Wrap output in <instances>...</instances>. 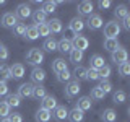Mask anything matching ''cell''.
I'll use <instances>...</instances> for the list:
<instances>
[{"mask_svg": "<svg viewBox=\"0 0 130 122\" xmlns=\"http://www.w3.org/2000/svg\"><path fill=\"white\" fill-rule=\"evenodd\" d=\"M11 77H10V67H7V65H0V81H5L7 83V80H10Z\"/></svg>", "mask_w": 130, "mask_h": 122, "instance_id": "e575fe53", "label": "cell"}, {"mask_svg": "<svg viewBox=\"0 0 130 122\" xmlns=\"http://www.w3.org/2000/svg\"><path fill=\"white\" fill-rule=\"evenodd\" d=\"M98 86L103 89L104 95H107V93H111V91H112V83H111L109 80H101V83L98 85Z\"/></svg>", "mask_w": 130, "mask_h": 122, "instance_id": "ab89813d", "label": "cell"}, {"mask_svg": "<svg viewBox=\"0 0 130 122\" xmlns=\"http://www.w3.org/2000/svg\"><path fill=\"white\" fill-rule=\"evenodd\" d=\"M120 24L117 21H109L104 26V36L106 39H117V36L120 34Z\"/></svg>", "mask_w": 130, "mask_h": 122, "instance_id": "7a4b0ae2", "label": "cell"}, {"mask_svg": "<svg viewBox=\"0 0 130 122\" xmlns=\"http://www.w3.org/2000/svg\"><path fill=\"white\" fill-rule=\"evenodd\" d=\"M3 3H5V2H3V0H0V5H3Z\"/></svg>", "mask_w": 130, "mask_h": 122, "instance_id": "816d5d0a", "label": "cell"}, {"mask_svg": "<svg viewBox=\"0 0 130 122\" xmlns=\"http://www.w3.org/2000/svg\"><path fill=\"white\" fill-rule=\"evenodd\" d=\"M10 116V106L5 101H0V119H7Z\"/></svg>", "mask_w": 130, "mask_h": 122, "instance_id": "d590c367", "label": "cell"}, {"mask_svg": "<svg viewBox=\"0 0 130 122\" xmlns=\"http://www.w3.org/2000/svg\"><path fill=\"white\" fill-rule=\"evenodd\" d=\"M72 41L70 39H67V38H62L57 42V51H60V52H63V54H70L72 52Z\"/></svg>", "mask_w": 130, "mask_h": 122, "instance_id": "2e32d148", "label": "cell"}, {"mask_svg": "<svg viewBox=\"0 0 130 122\" xmlns=\"http://www.w3.org/2000/svg\"><path fill=\"white\" fill-rule=\"evenodd\" d=\"M13 33H15V36H24V33H26V24L18 21L13 26Z\"/></svg>", "mask_w": 130, "mask_h": 122, "instance_id": "f35d334b", "label": "cell"}, {"mask_svg": "<svg viewBox=\"0 0 130 122\" xmlns=\"http://www.w3.org/2000/svg\"><path fill=\"white\" fill-rule=\"evenodd\" d=\"M41 10H42L46 15L54 13V11H55V3H54V2H46V3L42 5V8H41Z\"/></svg>", "mask_w": 130, "mask_h": 122, "instance_id": "7bdbcfd3", "label": "cell"}, {"mask_svg": "<svg viewBox=\"0 0 130 122\" xmlns=\"http://www.w3.org/2000/svg\"><path fill=\"white\" fill-rule=\"evenodd\" d=\"M81 60H83V52L76 51V49H72V52H70V62L78 65V62H81Z\"/></svg>", "mask_w": 130, "mask_h": 122, "instance_id": "836d02e7", "label": "cell"}, {"mask_svg": "<svg viewBox=\"0 0 130 122\" xmlns=\"http://www.w3.org/2000/svg\"><path fill=\"white\" fill-rule=\"evenodd\" d=\"M67 119L70 120V122H83V119H85V112H81L80 109L73 108L72 111H68Z\"/></svg>", "mask_w": 130, "mask_h": 122, "instance_id": "ac0fdd59", "label": "cell"}, {"mask_svg": "<svg viewBox=\"0 0 130 122\" xmlns=\"http://www.w3.org/2000/svg\"><path fill=\"white\" fill-rule=\"evenodd\" d=\"M24 38L28 41H34L39 38L38 34V29H36V24H29V26H26V33H24Z\"/></svg>", "mask_w": 130, "mask_h": 122, "instance_id": "7402d4cb", "label": "cell"}, {"mask_svg": "<svg viewBox=\"0 0 130 122\" xmlns=\"http://www.w3.org/2000/svg\"><path fill=\"white\" fill-rule=\"evenodd\" d=\"M8 120H10V122H23V116L18 114V112H13V114L8 116Z\"/></svg>", "mask_w": 130, "mask_h": 122, "instance_id": "bcb514c9", "label": "cell"}, {"mask_svg": "<svg viewBox=\"0 0 130 122\" xmlns=\"http://www.w3.org/2000/svg\"><path fill=\"white\" fill-rule=\"evenodd\" d=\"M86 80H99V75H98V70L96 68H86Z\"/></svg>", "mask_w": 130, "mask_h": 122, "instance_id": "ee69618b", "label": "cell"}, {"mask_svg": "<svg viewBox=\"0 0 130 122\" xmlns=\"http://www.w3.org/2000/svg\"><path fill=\"white\" fill-rule=\"evenodd\" d=\"M52 70L55 73H60V72L67 70V62H65L63 59H55L54 62H52Z\"/></svg>", "mask_w": 130, "mask_h": 122, "instance_id": "83f0119b", "label": "cell"}, {"mask_svg": "<svg viewBox=\"0 0 130 122\" xmlns=\"http://www.w3.org/2000/svg\"><path fill=\"white\" fill-rule=\"evenodd\" d=\"M57 80L62 81V83H65V81L68 83V81L72 80V73L68 72V68H67V70H63V72H60V73H57Z\"/></svg>", "mask_w": 130, "mask_h": 122, "instance_id": "60d3db41", "label": "cell"}, {"mask_svg": "<svg viewBox=\"0 0 130 122\" xmlns=\"http://www.w3.org/2000/svg\"><path fill=\"white\" fill-rule=\"evenodd\" d=\"M8 49L3 46V44H0V62H5V60L8 59Z\"/></svg>", "mask_w": 130, "mask_h": 122, "instance_id": "f6af8a7d", "label": "cell"}, {"mask_svg": "<svg viewBox=\"0 0 130 122\" xmlns=\"http://www.w3.org/2000/svg\"><path fill=\"white\" fill-rule=\"evenodd\" d=\"M91 106H93L91 98H89V96H81L80 99L76 101V106H75V108L80 109L81 112H85V111H89V109H91Z\"/></svg>", "mask_w": 130, "mask_h": 122, "instance_id": "8fae6325", "label": "cell"}, {"mask_svg": "<svg viewBox=\"0 0 130 122\" xmlns=\"http://www.w3.org/2000/svg\"><path fill=\"white\" fill-rule=\"evenodd\" d=\"M111 59H112V62H114V64L120 65V64L127 62V59H128V52L125 51L124 47H117L114 52H111Z\"/></svg>", "mask_w": 130, "mask_h": 122, "instance_id": "5b68a950", "label": "cell"}, {"mask_svg": "<svg viewBox=\"0 0 130 122\" xmlns=\"http://www.w3.org/2000/svg\"><path fill=\"white\" fill-rule=\"evenodd\" d=\"M41 101H42V103H41V109H46V111H49V112H52L57 106H59L57 104V99L54 96H51V95H47L44 99H41Z\"/></svg>", "mask_w": 130, "mask_h": 122, "instance_id": "ba28073f", "label": "cell"}, {"mask_svg": "<svg viewBox=\"0 0 130 122\" xmlns=\"http://www.w3.org/2000/svg\"><path fill=\"white\" fill-rule=\"evenodd\" d=\"M47 24H49V29H51V33H54V34L62 33V28H63V26H62V21H60L59 18H52Z\"/></svg>", "mask_w": 130, "mask_h": 122, "instance_id": "ffe728a7", "label": "cell"}, {"mask_svg": "<svg viewBox=\"0 0 130 122\" xmlns=\"http://www.w3.org/2000/svg\"><path fill=\"white\" fill-rule=\"evenodd\" d=\"M93 8H94V5H93V2H88V0H85V2L78 3V15L81 16H89L93 13Z\"/></svg>", "mask_w": 130, "mask_h": 122, "instance_id": "7c38bea8", "label": "cell"}, {"mask_svg": "<svg viewBox=\"0 0 130 122\" xmlns=\"http://www.w3.org/2000/svg\"><path fill=\"white\" fill-rule=\"evenodd\" d=\"M36 29H38L39 38H47V36H51V29H49V24L47 23L36 24Z\"/></svg>", "mask_w": 130, "mask_h": 122, "instance_id": "f546056e", "label": "cell"}, {"mask_svg": "<svg viewBox=\"0 0 130 122\" xmlns=\"http://www.w3.org/2000/svg\"><path fill=\"white\" fill-rule=\"evenodd\" d=\"M5 103L10 106V108H18V106L21 104V98L16 95V93H13V95H7Z\"/></svg>", "mask_w": 130, "mask_h": 122, "instance_id": "cb8c5ba5", "label": "cell"}, {"mask_svg": "<svg viewBox=\"0 0 130 122\" xmlns=\"http://www.w3.org/2000/svg\"><path fill=\"white\" fill-rule=\"evenodd\" d=\"M8 95V85L5 81H0V96H5Z\"/></svg>", "mask_w": 130, "mask_h": 122, "instance_id": "7dc6e473", "label": "cell"}, {"mask_svg": "<svg viewBox=\"0 0 130 122\" xmlns=\"http://www.w3.org/2000/svg\"><path fill=\"white\" fill-rule=\"evenodd\" d=\"M125 98H127V95H125L122 89H119V91H116V93L112 95V101H114L116 104H122V103L125 101Z\"/></svg>", "mask_w": 130, "mask_h": 122, "instance_id": "74e56055", "label": "cell"}, {"mask_svg": "<svg viewBox=\"0 0 130 122\" xmlns=\"http://www.w3.org/2000/svg\"><path fill=\"white\" fill-rule=\"evenodd\" d=\"M85 23H86L85 26H88L89 29H93V31L103 28V18H101V15H98V13H91Z\"/></svg>", "mask_w": 130, "mask_h": 122, "instance_id": "8992f818", "label": "cell"}, {"mask_svg": "<svg viewBox=\"0 0 130 122\" xmlns=\"http://www.w3.org/2000/svg\"><path fill=\"white\" fill-rule=\"evenodd\" d=\"M31 80L34 81V83L41 85L44 80H46V72H44L42 68H39V67H34L31 70Z\"/></svg>", "mask_w": 130, "mask_h": 122, "instance_id": "4fadbf2b", "label": "cell"}, {"mask_svg": "<svg viewBox=\"0 0 130 122\" xmlns=\"http://www.w3.org/2000/svg\"><path fill=\"white\" fill-rule=\"evenodd\" d=\"M68 29L72 33H75V34H80V33L85 29V21L80 18V16H76V18H73L72 21L68 23Z\"/></svg>", "mask_w": 130, "mask_h": 122, "instance_id": "9c48e42d", "label": "cell"}, {"mask_svg": "<svg viewBox=\"0 0 130 122\" xmlns=\"http://www.w3.org/2000/svg\"><path fill=\"white\" fill-rule=\"evenodd\" d=\"M70 41H72V47L76 49V51H81V52H85L88 49V46H89L88 38L83 36V34H75V38L70 39Z\"/></svg>", "mask_w": 130, "mask_h": 122, "instance_id": "3957f363", "label": "cell"}, {"mask_svg": "<svg viewBox=\"0 0 130 122\" xmlns=\"http://www.w3.org/2000/svg\"><path fill=\"white\" fill-rule=\"evenodd\" d=\"M89 62H91V68H96V70H99V68L104 65V59H103L99 54H94V55H91Z\"/></svg>", "mask_w": 130, "mask_h": 122, "instance_id": "f1b7e54d", "label": "cell"}, {"mask_svg": "<svg viewBox=\"0 0 130 122\" xmlns=\"http://www.w3.org/2000/svg\"><path fill=\"white\" fill-rule=\"evenodd\" d=\"M32 88H34V85L32 83H23L21 86L18 88V95L20 98H31L32 96Z\"/></svg>", "mask_w": 130, "mask_h": 122, "instance_id": "9a60e30c", "label": "cell"}, {"mask_svg": "<svg viewBox=\"0 0 130 122\" xmlns=\"http://www.w3.org/2000/svg\"><path fill=\"white\" fill-rule=\"evenodd\" d=\"M72 77H75V80H76V81H80V80H86V68L81 67V65H76L75 70H73V73H72Z\"/></svg>", "mask_w": 130, "mask_h": 122, "instance_id": "484cf974", "label": "cell"}, {"mask_svg": "<svg viewBox=\"0 0 130 122\" xmlns=\"http://www.w3.org/2000/svg\"><path fill=\"white\" fill-rule=\"evenodd\" d=\"M111 72H112V70H111V67L104 64L103 67L98 70V75H99V78H101V80H107L109 77H111Z\"/></svg>", "mask_w": 130, "mask_h": 122, "instance_id": "d6a6232c", "label": "cell"}, {"mask_svg": "<svg viewBox=\"0 0 130 122\" xmlns=\"http://www.w3.org/2000/svg\"><path fill=\"white\" fill-rule=\"evenodd\" d=\"M42 49L46 52H54V51H57V41L54 38H46V41H44V44H42Z\"/></svg>", "mask_w": 130, "mask_h": 122, "instance_id": "4316f807", "label": "cell"}, {"mask_svg": "<svg viewBox=\"0 0 130 122\" xmlns=\"http://www.w3.org/2000/svg\"><path fill=\"white\" fill-rule=\"evenodd\" d=\"M117 119V112L114 109H104L101 114V120L103 122H116Z\"/></svg>", "mask_w": 130, "mask_h": 122, "instance_id": "d6986e66", "label": "cell"}, {"mask_svg": "<svg viewBox=\"0 0 130 122\" xmlns=\"http://www.w3.org/2000/svg\"><path fill=\"white\" fill-rule=\"evenodd\" d=\"M0 122H10V120H8V117H7V119H2Z\"/></svg>", "mask_w": 130, "mask_h": 122, "instance_id": "f907efd6", "label": "cell"}, {"mask_svg": "<svg viewBox=\"0 0 130 122\" xmlns=\"http://www.w3.org/2000/svg\"><path fill=\"white\" fill-rule=\"evenodd\" d=\"M32 21H34L36 24H41V23H47L46 20H47V15L44 13L42 10H34L32 11Z\"/></svg>", "mask_w": 130, "mask_h": 122, "instance_id": "603a6c76", "label": "cell"}, {"mask_svg": "<svg viewBox=\"0 0 130 122\" xmlns=\"http://www.w3.org/2000/svg\"><path fill=\"white\" fill-rule=\"evenodd\" d=\"M16 23H18V18H16L15 13H11V11L3 13V16H2V26L3 28H11V29H13V26Z\"/></svg>", "mask_w": 130, "mask_h": 122, "instance_id": "30bf717a", "label": "cell"}, {"mask_svg": "<svg viewBox=\"0 0 130 122\" xmlns=\"http://www.w3.org/2000/svg\"><path fill=\"white\" fill-rule=\"evenodd\" d=\"M68 116V109L65 108V106H57V108L52 111V117H54L55 120H65Z\"/></svg>", "mask_w": 130, "mask_h": 122, "instance_id": "e0dca14e", "label": "cell"}, {"mask_svg": "<svg viewBox=\"0 0 130 122\" xmlns=\"http://www.w3.org/2000/svg\"><path fill=\"white\" fill-rule=\"evenodd\" d=\"M36 120L38 122H49L52 119V114L49 112V111H46V109H39L38 112H36Z\"/></svg>", "mask_w": 130, "mask_h": 122, "instance_id": "d4e9b609", "label": "cell"}, {"mask_svg": "<svg viewBox=\"0 0 130 122\" xmlns=\"http://www.w3.org/2000/svg\"><path fill=\"white\" fill-rule=\"evenodd\" d=\"M46 96H47V93H46V88H44L42 85H38V86L32 88V96H31V98H34V99L41 101V99H44Z\"/></svg>", "mask_w": 130, "mask_h": 122, "instance_id": "44dd1931", "label": "cell"}, {"mask_svg": "<svg viewBox=\"0 0 130 122\" xmlns=\"http://www.w3.org/2000/svg\"><path fill=\"white\" fill-rule=\"evenodd\" d=\"M114 15H116V18L117 20H124L125 16H128V10H127V7L125 5H119L114 10Z\"/></svg>", "mask_w": 130, "mask_h": 122, "instance_id": "1f68e13d", "label": "cell"}, {"mask_svg": "<svg viewBox=\"0 0 130 122\" xmlns=\"http://www.w3.org/2000/svg\"><path fill=\"white\" fill-rule=\"evenodd\" d=\"M117 47H120V46H119V41H117V39H104V49H106V51L114 52Z\"/></svg>", "mask_w": 130, "mask_h": 122, "instance_id": "4dcf8cb0", "label": "cell"}, {"mask_svg": "<svg viewBox=\"0 0 130 122\" xmlns=\"http://www.w3.org/2000/svg\"><path fill=\"white\" fill-rule=\"evenodd\" d=\"M122 26H124V29H125V31H128V29H130V16H125V18L122 20Z\"/></svg>", "mask_w": 130, "mask_h": 122, "instance_id": "c3c4849f", "label": "cell"}, {"mask_svg": "<svg viewBox=\"0 0 130 122\" xmlns=\"http://www.w3.org/2000/svg\"><path fill=\"white\" fill-rule=\"evenodd\" d=\"M23 75H24V67H23V64H13V65L10 67V77H11V78L20 80V78H23Z\"/></svg>", "mask_w": 130, "mask_h": 122, "instance_id": "5bb4252c", "label": "cell"}, {"mask_svg": "<svg viewBox=\"0 0 130 122\" xmlns=\"http://www.w3.org/2000/svg\"><path fill=\"white\" fill-rule=\"evenodd\" d=\"M111 5H112V3L109 2V0H101V2H99V8H103V10H104V8H109Z\"/></svg>", "mask_w": 130, "mask_h": 122, "instance_id": "681fc988", "label": "cell"}, {"mask_svg": "<svg viewBox=\"0 0 130 122\" xmlns=\"http://www.w3.org/2000/svg\"><path fill=\"white\" fill-rule=\"evenodd\" d=\"M42 62H44V52L41 51L39 47H32V49L28 51V54H26V64L32 65V67H39Z\"/></svg>", "mask_w": 130, "mask_h": 122, "instance_id": "6da1fadb", "label": "cell"}, {"mask_svg": "<svg viewBox=\"0 0 130 122\" xmlns=\"http://www.w3.org/2000/svg\"><path fill=\"white\" fill-rule=\"evenodd\" d=\"M15 15H16V18H18V20H26V18H29V16L32 15V11H31L29 5H26V3H21V5L16 7Z\"/></svg>", "mask_w": 130, "mask_h": 122, "instance_id": "52a82bcc", "label": "cell"}, {"mask_svg": "<svg viewBox=\"0 0 130 122\" xmlns=\"http://www.w3.org/2000/svg\"><path fill=\"white\" fill-rule=\"evenodd\" d=\"M80 89H81V85H80V81H76V80H70L67 83V86H65V96L68 98V99H73L76 95L80 93Z\"/></svg>", "mask_w": 130, "mask_h": 122, "instance_id": "277c9868", "label": "cell"}, {"mask_svg": "<svg viewBox=\"0 0 130 122\" xmlns=\"http://www.w3.org/2000/svg\"><path fill=\"white\" fill-rule=\"evenodd\" d=\"M119 75H122V77L130 75V62H124L119 65Z\"/></svg>", "mask_w": 130, "mask_h": 122, "instance_id": "b9f144b4", "label": "cell"}, {"mask_svg": "<svg viewBox=\"0 0 130 122\" xmlns=\"http://www.w3.org/2000/svg\"><path fill=\"white\" fill-rule=\"evenodd\" d=\"M104 93H103V89H101L99 86H94V88H93L91 89V96H89V98H91V99H96V101H99V99H104Z\"/></svg>", "mask_w": 130, "mask_h": 122, "instance_id": "8d00e7d4", "label": "cell"}]
</instances>
